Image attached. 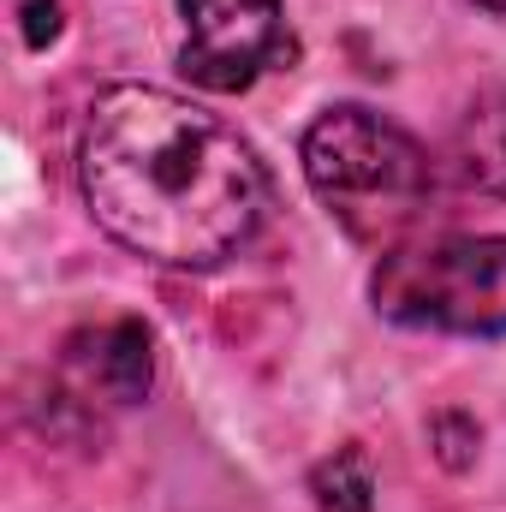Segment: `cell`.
<instances>
[{"instance_id":"6da1fadb","label":"cell","mask_w":506,"mask_h":512,"mask_svg":"<svg viewBox=\"0 0 506 512\" xmlns=\"http://www.w3.org/2000/svg\"><path fill=\"white\" fill-rule=\"evenodd\" d=\"M78 179L102 233L167 268L239 256L268 209L251 143L221 114L155 84H114L90 102Z\"/></svg>"},{"instance_id":"7a4b0ae2","label":"cell","mask_w":506,"mask_h":512,"mask_svg":"<svg viewBox=\"0 0 506 512\" xmlns=\"http://www.w3.org/2000/svg\"><path fill=\"white\" fill-rule=\"evenodd\" d=\"M304 179L322 209L370 251H399L435 197L423 143L370 108H328L304 131Z\"/></svg>"},{"instance_id":"3957f363","label":"cell","mask_w":506,"mask_h":512,"mask_svg":"<svg viewBox=\"0 0 506 512\" xmlns=\"http://www.w3.org/2000/svg\"><path fill=\"white\" fill-rule=\"evenodd\" d=\"M376 310L399 328L435 334H506V239L447 233L399 245L376 268Z\"/></svg>"},{"instance_id":"277c9868","label":"cell","mask_w":506,"mask_h":512,"mask_svg":"<svg viewBox=\"0 0 506 512\" xmlns=\"http://www.w3.org/2000/svg\"><path fill=\"white\" fill-rule=\"evenodd\" d=\"M179 18H185L179 66L191 84H203L215 96L251 90L292 48L280 0H179Z\"/></svg>"},{"instance_id":"5b68a950","label":"cell","mask_w":506,"mask_h":512,"mask_svg":"<svg viewBox=\"0 0 506 512\" xmlns=\"http://www.w3.org/2000/svg\"><path fill=\"white\" fill-rule=\"evenodd\" d=\"M66 370L72 382L84 387L90 399H108V405H137L149 393L155 376V358H149V334L137 322H96V328H78L66 340Z\"/></svg>"},{"instance_id":"8992f818","label":"cell","mask_w":506,"mask_h":512,"mask_svg":"<svg viewBox=\"0 0 506 512\" xmlns=\"http://www.w3.org/2000/svg\"><path fill=\"white\" fill-rule=\"evenodd\" d=\"M447 167L465 191L506 197V84L483 90L447 137Z\"/></svg>"},{"instance_id":"52a82bcc","label":"cell","mask_w":506,"mask_h":512,"mask_svg":"<svg viewBox=\"0 0 506 512\" xmlns=\"http://www.w3.org/2000/svg\"><path fill=\"white\" fill-rule=\"evenodd\" d=\"M310 495L316 512H370L376 507V477H370V459L358 447H340L334 459H322L310 471Z\"/></svg>"},{"instance_id":"ba28073f","label":"cell","mask_w":506,"mask_h":512,"mask_svg":"<svg viewBox=\"0 0 506 512\" xmlns=\"http://www.w3.org/2000/svg\"><path fill=\"white\" fill-rule=\"evenodd\" d=\"M12 18H18V36L30 54H42L60 36V0H12Z\"/></svg>"},{"instance_id":"9c48e42d","label":"cell","mask_w":506,"mask_h":512,"mask_svg":"<svg viewBox=\"0 0 506 512\" xmlns=\"http://www.w3.org/2000/svg\"><path fill=\"white\" fill-rule=\"evenodd\" d=\"M477 6H489V12H506V0H477Z\"/></svg>"}]
</instances>
